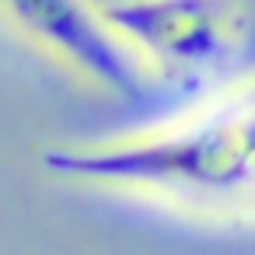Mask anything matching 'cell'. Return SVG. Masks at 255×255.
I'll list each match as a JSON object with an SVG mask.
<instances>
[{
  "mask_svg": "<svg viewBox=\"0 0 255 255\" xmlns=\"http://www.w3.org/2000/svg\"><path fill=\"white\" fill-rule=\"evenodd\" d=\"M42 168L67 182L129 189L196 213H255V77L168 126L49 147Z\"/></svg>",
  "mask_w": 255,
  "mask_h": 255,
  "instance_id": "obj_1",
  "label": "cell"
},
{
  "mask_svg": "<svg viewBox=\"0 0 255 255\" xmlns=\"http://www.w3.org/2000/svg\"><path fill=\"white\" fill-rule=\"evenodd\" d=\"M119 35L154 77H203L234 56L245 18L234 0H105Z\"/></svg>",
  "mask_w": 255,
  "mask_h": 255,
  "instance_id": "obj_2",
  "label": "cell"
},
{
  "mask_svg": "<svg viewBox=\"0 0 255 255\" xmlns=\"http://www.w3.org/2000/svg\"><path fill=\"white\" fill-rule=\"evenodd\" d=\"M11 25L91 84L140 98L154 77L95 0H4Z\"/></svg>",
  "mask_w": 255,
  "mask_h": 255,
  "instance_id": "obj_3",
  "label": "cell"
}]
</instances>
